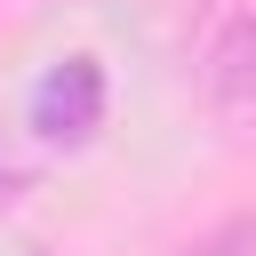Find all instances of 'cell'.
<instances>
[{
    "label": "cell",
    "instance_id": "obj_1",
    "mask_svg": "<svg viewBox=\"0 0 256 256\" xmlns=\"http://www.w3.org/2000/svg\"><path fill=\"white\" fill-rule=\"evenodd\" d=\"M104 120H112V72H104L88 48L56 56V64L24 88V136H32L40 152H80V144L104 136Z\"/></svg>",
    "mask_w": 256,
    "mask_h": 256
},
{
    "label": "cell",
    "instance_id": "obj_2",
    "mask_svg": "<svg viewBox=\"0 0 256 256\" xmlns=\"http://www.w3.org/2000/svg\"><path fill=\"white\" fill-rule=\"evenodd\" d=\"M208 96L224 120H256V16H232L208 48Z\"/></svg>",
    "mask_w": 256,
    "mask_h": 256
},
{
    "label": "cell",
    "instance_id": "obj_3",
    "mask_svg": "<svg viewBox=\"0 0 256 256\" xmlns=\"http://www.w3.org/2000/svg\"><path fill=\"white\" fill-rule=\"evenodd\" d=\"M32 184H40V144H32L24 128H8V120H0V224L32 200Z\"/></svg>",
    "mask_w": 256,
    "mask_h": 256
},
{
    "label": "cell",
    "instance_id": "obj_4",
    "mask_svg": "<svg viewBox=\"0 0 256 256\" xmlns=\"http://www.w3.org/2000/svg\"><path fill=\"white\" fill-rule=\"evenodd\" d=\"M184 256H256V216H216Z\"/></svg>",
    "mask_w": 256,
    "mask_h": 256
},
{
    "label": "cell",
    "instance_id": "obj_5",
    "mask_svg": "<svg viewBox=\"0 0 256 256\" xmlns=\"http://www.w3.org/2000/svg\"><path fill=\"white\" fill-rule=\"evenodd\" d=\"M24 256H48V248H24Z\"/></svg>",
    "mask_w": 256,
    "mask_h": 256
}]
</instances>
